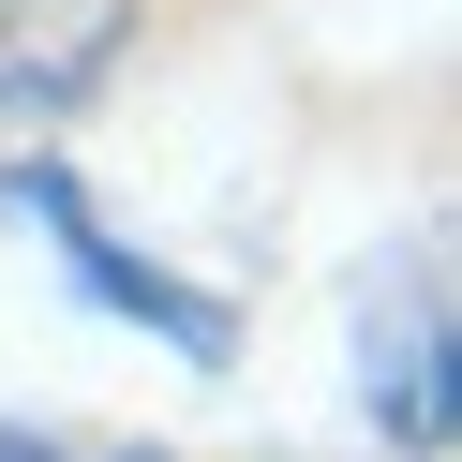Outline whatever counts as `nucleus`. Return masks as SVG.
<instances>
[{"label": "nucleus", "mask_w": 462, "mask_h": 462, "mask_svg": "<svg viewBox=\"0 0 462 462\" xmlns=\"http://www.w3.org/2000/svg\"><path fill=\"white\" fill-rule=\"evenodd\" d=\"M15 209H31L45 239H60V269L90 283L105 313H134V328H164V343H180L194 373H224V358H239V313H224L209 283H180V269H150V254H120V239H105V224H90V194L60 180V164H15Z\"/></svg>", "instance_id": "1"}, {"label": "nucleus", "mask_w": 462, "mask_h": 462, "mask_svg": "<svg viewBox=\"0 0 462 462\" xmlns=\"http://www.w3.org/2000/svg\"><path fill=\"white\" fill-rule=\"evenodd\" d=\"M134 45V0H0V120H60Z\"/></svg>", "instance_id": "2"}, {"label": "nucleus", "mask_w": 462, "mask_h": 462, "mask_svg": "<svg viewBox=\"0 0 462 462\" xmlns=\"http://www.w3.org/2000/svg\"><path fill=\"white\" fill-rule=\"evenodd\" d=\"M358 388H373V418H388V448H402V462H448V313H432V269L402 283V313L373 299Z\"/></svg>", "instance_id": "3"}, {"label": "nucleus", "mask_w": 462, "mask_h": 462, "mask_svg": "<svg viewBox=\"0 0 462 462\" xmlns=\"http://www.w3.org/2000/svg\"><path fill=\"white\" fill-rule=\"evenodd\" d=\"M0 462H75V448H31V432H0Z\"/></svg>", "instance_id": "4"}]
</instances>
